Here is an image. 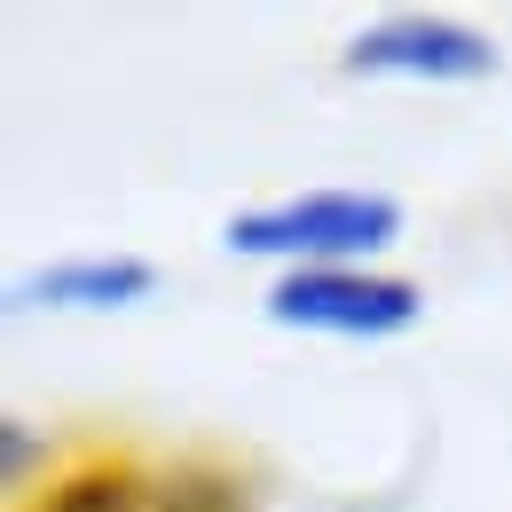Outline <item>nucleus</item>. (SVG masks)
<instances>
[{
    "mask_svg": "<svg viewBox=\"0 0 512 512\" xmlns=\"http://www.w3.org/2000/svg\"><path fill=\"white\" fill-rule=\"evenodd\" d=\"M158 292V268L150 260H56V268H40V276H24L8 300L16 308H134V300H150Z\"/></svg>",
    "mask_w": 512,
    "mask_h": 512,
    "instance_id": "20e7f679",
    "label": "nucleus"
},
{
    "mask_svg": "<svg viewBox=\"0 0 512 512\" xmlns=\"http://www.w3.org/2000/svg\"><path fill=\"white\" fill-rule=\"evenodd\" d=\"M347 71L355 79H489L497 40L449 16H386L347 40Z\"/></svg>",
    "mask_w": 512,
    "mask_h": 512,
    "instance_id": "7ed1b4c3",
    "label": "nucleus"
},
{
    "mask_svg": "<svg viewBox=\"0 0 512 512\" xmlns=\"http://www.w3.org/2000/svg\"><path fill=\"white\" fill-rule=\"evenodd\" d=\"M32 473V434L24 418H0V481H24Z\"/></svg>",
    "mask_w": 512,
    "mask_h": 512,
    "instance_id": "39448f33",
    "label": "nucleus"
},
{
    "mask_svg": "<svg viewBox=\"0 0 512 512\" xmlns=\"http://www.w3.org/2000/svg\"><path fill=\"white\" fill-rule=\"evenodd\" d=\"M268 323L284 331H331V339H394L426 316V292L379 276V268H284L268 284Z\"/></svg>",
    "mask_w": 512,
    "mask_h": 512,
    "instance_id": "f03ea898",
    "label": "nucleus"
},
{
    "mask_svg": "<svg viewBox=\"0 0 512 512\" xmlns=\"http://www.w3.org/2000/svg\"><path fill=\"white\" fill-rule=\"evenodd\" d=\"M229 253L245 260H292V268H363L402 237V205L379 190H308L284 205L229 213Z\"/></svg>",
    "mask_w": 512,
    "mask_h": 512,
    "instance_id": "f257e3e1",
    "label": "nucleus"
}]
</instances>
